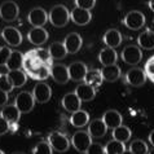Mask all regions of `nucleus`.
Segmentation results:
<instances>
[{"mask_svg": "<svg viewBox=\"0 0 154 154\" xmlns=\"http://www.w3.org/2000/svg\"><path fill=\"white\" fill-rule=\"evenodd\" d=\"M48 21L54 27H65L70 21V12L65 5L57 4L53 8H51L48 13Z\"/></svg>", "mask_w": 154, "mask_h": 154, "instance_id": "obj_1", "label": "nucleus"}, {"mask_svg": "<svg viewBox=\"0 0 154 154\" xmlns=\"http://www.w3.org/2000/svg\"><path fill=\"white\" fill-rule=\"evenodd\" d=\"M47 141L49 143V145L52 146V149L54 152H58V153H65L69 150L70 145H71V141L70 139L67 137L65 134L60 131H54V132H51L47 137Z\"/></svg>", "mask_w": 154, "mask_h": 154, "instance_id": "obj_2", "label": "nucleus"}, {"mask_svg": "<svg viewBox=\"0 0 154 154\" xmlns=\"http://www.w3.org/2000/svg\"><path fill=\"white\" fill-rule=\"evenodd\" d=\"M121 58H122L123 62L127 63V65L136 66L137 63L141 62L143 51H141V48L137 45H127L121 52Z\"/></svg>", "mask_w": 154, "mask_h": 154, "instance_id": "obj_3", "label": "nucleus"}, {"mask_svg": "<svg viewBox=\"0 0 154 154\" xmlns=\"http://www.w3.org/2000/svg\"><path fill=\"white\" fill-rule=\"evenodd\" d=\"M35 98H34L32 93H30L27 91H22L14 98V105L17 106V109L20 110L22 114H27L34 109L35 106Z\"/></svg>", "mask_w": 154, "mask_h": 154, "instance_id": "obj_4", "label": "nucleus"}, {"mask_svg": "<svg viewBox=\"0 0 154 154\" xmlns=\"http://www.w3.org/2000/svg\"><path fill=\"white\" fill-rule=\"evenodd\" d=\"M71 145L74 149L79 153H85L89 145L92 144V137L88 134V131H76L74 135L71 136Z\"/></svg>", "mask_w": 154, "mask_h": 154, "instance_id": "obj_5", "label": "nucleus"}, {"mask_svg": "<svg viewBox=\"0 0 154 154\" xmlns=\"http://www.w3.org/2000/svg\"><path fill=\"white\" fill-rule=\"evenodd\" d=\"M20 14V7L17 3L12 2V0H7V2L2 3L0 5V18L5 22H13L18 18Z\"/></svg>", "mask_w": 154, "mask_h": 154, "instance_id": "obj_6", "label": "nucleus"}, {"mask_svg": "<svg viewBox=\"0 0 154 154\" xmlns=\"http://www.w3.org/2000/svg\"><path fill=\"white\" fill-rule=\"evenodd\" d=\"M145 16L140 11H131L123 18V25L130 30H140L145 26Z\"/></svg>", "mask_w": 154, "mask_h": 154, "instance_id": "obj_7", "label": "nucleus"}, {"mask_svg": "<svg viewBox=\"0 0 154 154\" xmlns=\"http://www.w3.org/2000/svg\"><path fill=\"white\" fill-rule=\"evenodd\" d=\"M146 78L148 76L145 74V71L143 69H140V67H132L125 75L127 84L132 85V87H141V85H144L145 82H146Z\"/></svg>", "mask_w": 154, "mask_h": 154, "instance_id": "obj_8", "label": "nucleus"}, {"mask_svg": "<svg viewBox=\"0 0 154 154\" xmlns=\"http://www.w3.org/2000/svg\"><path fill=\"white\" fill-rule=\"evenodd\" d=\"M21 113L18 109H17V106L13 104V105H5L4 108L2 109V113H0V115L5 119L7 122H9L11 125V130L12 131H16L17 128V123H18L20 118H21Z\"/></svg>", "mask_w": 154, "mask_h": 154, "instance_id": "obj_9", "label": "nucleus"}, {"mask_svg": "<svg viewBox=\"0 0 154 154\" xmlns=\"http://www.w3.org/2000/svg\"><path fill=\"white\" fill-rule=\"evenodd\" d=\"M32 96L36 102L45 104V102H48L51 100V97H52V89H51V87L47 83L39 82L35 84V87L32 89Z\"/></svg>", "mask_w": 154, "mask_h": 154, "instance_id": "obj_10", "label": "nucleus"}, {"mask_svg": "<svg viewBox=\"0 0 154 154\" xmlns=\"http://www.w3.org/2000/svg\"><path fill=\"white\" fill-rule=\"evenodd\" d=\"M51 76L58 84H66L70 80L69 67L62 63H53L51 66Z\"/></svg>", "mask_w": 154, "mask_h": 154, "instance_id": "obj_11", "label": "nucleus"}, {"mask_svg": "<svg viewBox=\"0 0 154 154\" xmlns=\"http://www.w3.org/2000/svg\"><path fill=\"white\" fill-rule=\"evenodd\" d=\"M67 67H69L70 80H72V82H84V78L88 72V67L84 62L75 61L70 63Z\"/></svg>", "mask_w": 154, "mask_h": 154, "instance_id": "obj_12", "label": "nucleus"}, {"mask_svg": "<svg viewBox=\"0 0 154 154\" xmlns=\"http://www.w3.org/2000/svg\"><path fill=\"white\" fill-rule=\"evenodd\" d=\"M3 40L7 43L9 47H18L22 43V34L18 29L8 26L2 31Z\"/></svg>", "mask_w": 154, "mask_h": 154, "instance_id": "obj_13", "label": "nucleus"}, {"mask_svg": "<svg viewBox=\"0 0 154 154\" xmlns=\"http://www.w3.org/2000/svg\"><path fill=\"white\" fill-rule=\"evenodd\" d=\"M61 105L67 113L72 114V113L78 112V110H80V108H82V101H80V98L76 96L75 92H69L62 97Z\"/></svg>", "mask_w": 154, "mask_h": 154, "instance_id": "obj_14", "label": "nucleus"}, {"mask_svg": "<svg viewBox=\"0 0 154 154\" xmlns=\"http://www.w3.org/2000/svg\"><path fill=\"white\" fill-rule=\"evenodd\" d=\"M82 44H83V39L78 32H70L63 40V45H65L67 53L70 54L78 53L80 48H82Z\"/></svg>", "mask_w": 154, "mask_h": 154, "instance_id": "obj_15", "label": "nucleus"}, {"mask_svg": "<svg viewBox=\"0 0 154 154\" xmlns=\"http://www.w3.org/2000/svg\"><path fill=\"white\" fill-rule=\"evenodd\" d=\"M27 20L34 27H43L48 22V13L43 8H34L30 11Z\"/></svg>", "mask_w": 154, "mask_h": 154, "instance_id": "obj_16", "label": "nucleus"}, {"mask_svg": "<svg viewBox=\"0 0 154 154\" xmlns=\"http://www.w3.org/2000/svg\"><path fill=\"white\" fill-rule=\"evenodd\" d=\"M109 128L106 127L105 122L102 121V118H97V119H93L92 122L88 123V134L91 135L92 139H101L104 137L108 132Z\"/></svg>", "mask_w": 154, "mask_h": 154, "instance_id": "obj_17", "label": "nucleus"}, {"mask_svg": "<svg viewBox=\"0 0 154 154\" xmlns=\"http://www.w3.org/2000/svg\"><path fill=\"white\" fill-rule=\"evenodd\" d=\"M70 20L74 23L79 25V26H84V25H88L91 22L92 13H91V11L82 9V8L75 7L74 9L70 12Z\"/></svg>", "mask_w": 154, "mask_h": 154, "instance_id": "obj_18", "label": "nucleus"}, {"mask_svg": "<svg viewBox=\"0 0 154 154\" xmlns=\"http://www.w3.org/2000/svg\"><path fill=\"white\" fill-rule=\"evenodd\" d=\"M27 40L34 45H43L48 40V31L44 27H32L27 32Z\"/></svg>", "mask_w": 154, "mask_h": 154, "instance_id": "obj_19", "label": "nucleus"}, {"mask_svg": "<svg viewBox=\"0 0 154 154\" xmlns=\"http://www.w3.org/2000/svg\"><path fill=\"white\" fill-rule=\"evenodd\" d=\"M122 40H123L122 34L117 29L108 30L104 34V36H102V42L106 44V47H110V48H114V49L122 44Z\"/></svg>", "mask_w": 154, "mask_h": 154, "instance_id": "obj_20", "label": "nucleus"}, {"mask_svg": "<svg viewBox=\"0 0 154 154\" xmlns=\"http://www.w3.org/2000/svg\"><path fill=\"white\" fill-rule=\"evenodd\" d=\"M102 121L105 122V125L110 130H114V128H117L122 125L123 122V118L119 112L117 110H108V112H105L104 115H102Z\"/></svg>", "mask_w": 154, "mask_h": 154, "instance_id": "obj_21", "label": "nucleus"}, {"mask_svg": "<svg viewBox=\"0 0 154 154\" xmlns=\"http://www.w3.org/2000/svg\"><path fill=\"white\" fill-rule=\"evenodd\" d=\"M98 61H100L104 66L117 65V61H118V53L115 52V49H114V48L106 47V48L101 49V52L98 53Z\"/></svg>", "mask_w": 154, "mask_h": 154, "instance_id": "obj_22", "label": "nucleus"}, {"mask_svg": "<svg viewBox=\"0 0 154 154\" xmlns=\"http://www.w3.org/2000/svg\"><path fill=\"white\" fill-rule=\"evenodd\" d=\"M137 44L141 49L150 51L154 49V31L150 29H146L143 31L137 38Z\"/></svg>", "mask_w": 154, "mask_h": 154, "instance_id": "obj_23", "label": "nucleus"}, {"mask_svg": "<svg viewBox=\"0 0 154 154\" xmlns=\"http://www.w3.org/2000/svg\"><path fill=\"white\" fill-rule=\"evenodd\" d=\"M75 93H76V96L80 98L82 102L83 101H91L96 96V89L87 83H82L75 88Z\"/></svg>", "mask_w": 154, "mask_h": 154, "instance_id": "obj_24", "label": "nucleus"}, {"mask_svg": "<svg viewBox=\"0 0 154 154\" xmlns=\"http://www.w3.org/2000/svg\"><path fill=\"white\" fill-rule=\"evenodd\" d=\"M69 122H70L71 126H74L76 128H82V127L87 126L89 123V114L80 109V110H78V112L72 113L70 115Z\"/></svg>", "mask_w": 154, "mask_h": 154, "instance_id": "obj_25", "label": "nucleus"}, {"mask_svg": "<svg viewBox=\"0 0 154 154\" xmlns=\"http://www.w3.org/2000/svg\"><path fill=\"white\" fill-rule=\"evenodd\" d=\"M101 74H102V78L106 82H115L121 78L122 75V71H121V67L118 65H109V66H104L101 69Z\"/></svg>", "mask_w": 154, "mask_h": 154, "instance_id": "obj_26", "label": "nucleus"}, {"mask_svg": "<svg viewBox=\"0 0 154 154\" xmlns=\"http://www.w3.org/2000/svg\"><path fill=\"white\" fill-rule=\"evenodd\" d=\"M102 82H104V78H102V74H101V70H97V69H93V70H88L87 75L84 78V83H87L89 85H92L93 88L97 89L101 87Z\"/></svg>", "mask_w": 154, "mask_h": 154, "instance_id": "obj_27", "label": "nucleus"}, {"mask_svg": "<svg viewBox=\"0 0 154 154\" xmlns=\"http://www.w3.org/2000/svg\"><path fill=\"white\" fill-rule=\"evenodd\" d=\"M8 78L11 79L12 84L14 88H20L25 85V83L27 82V74L22 70H9L8 71Z\"/></svg>", "mask_w": 154, "mask_h": 154, "instance_id": "obj_28", "label": "nucleus"}, {"mask_svg": "<svg viewBox=\"0 0 154 154\" xmlns=\"http://www.w3.org/2000/svg\"><path fill=\"white\" fill-rule=\"evenodd\" d=\"M23 65V54L18 51H12L5 67L8 70H20Z\"/></svg>", "mask_w": 154, "mask_h": 154, "instance_id": "obj_29", "label": "nucleus"}, {"mask_svg": "<svg viewBox=\"0 0 154 154\" xmlns=\"http://www.w3.org/2000/svg\"><path fill=\"white\" fill-rule=\"evenodd\" d=\"M49 53L52 56L53 60H62L66 57L67 54V51L63 45V43L61 42H53L49 47Z\"/></svg>", "mask_w": 154, "mask_h": 154, "instance_id": "obj_30", "label": "nucleus"}, {"mask_svg": "<svg viewBox=\"0 0 154 154\" xmlns=\"http://www.w3.org/2000/svg\"><path fill=\"white\" fill-rule=\"evenodd\" d=\"M112 135H113V139L114 140H118V141H121V143H127V141L131 139L132 132H131V130L127 126L121 125L119 127L114 128Z\"/></svg>", "mask_w": 154, "mask_h": 154, "instance_id": "obj_31", "label": "nucleus"}, {"mask_svg": "<svg viewBox=\"0 0 154 154\" xmlns=\"http://www.w3.org/2000/svg\"><path fill=\"white\" fill-rule=\"evenodd\" d=\"M32 53L44 65H49L52 66L53 65V58L49 53V49H44V48H34L32 49Z\"/></svg>", "mask_w": 154, "mask_h": 154, "instance_id": "obj_32", "label": "nucleus"}, {"mask_svg": "<svg viewBox=\"0 0 154 154\" xmlns=\"http://www.w3.org/2000/svg\"><path fill=\"white\" fill-rule=\"evenodd\" d=\"M126 150L125 143H121L118 140H110L108 144L105 145V153L106 154H122Z\"/></svg>", "mask_w": 154, "mask_h": 154, "instance_id": "obj_33", "label": "nucleus"}, {"mask_svg": "<svg viewBox=\"0 0 154 154\" xmlns=\"http://www.w3.org/2000/svg\"><path fill=\"white\" fill-rule=\"evenodd\" d=\"M49 76H51V66L49 65H44V63H43L42 66H39L31 75H30V78L34 79V80L43 82V80L48 79Z\"/></svg>", "mask_w": 154, "mask_h": 154, "instance_id": "obj_34", "label": "nucleus"}, {"mask_svg": "<svg viewBox=\"0 0 154 154\" xmlns=\"http://www.w3.org/2000/svg\"><path fill=\"white\" fill-rule=\"evenodd\" d=\"M128 150H131L134 154H148L149 153V148H148V144L145 143L144 140H134L131 141L130 144V149Z\"/></svg>", "mask_w": 154, "mask_h": 154, "instance_id": "obj_35", "label": "nucleus"}, {"mask_svg": "<svg viewBox=\"0 0 154 154\" xmlns=\"http://www.w3.org/2000/svg\"><path fill=\"white\" fill-rule=\"evenodd\" d=\"M32 154H53V149L48 141H40L34 146Z\"/></svg>", "mask_w": 154, "mask_h": 154, "instance_id": "obj_36", "label": "nucleus"}, {"mask_svg": "<svg viewBox=\"0 0 154 154\" xmlns=\"http://www.w3.org/2000/svg\"><path fill=\"white\" fill-rule=\"evenodd\" d=\"M0 89L7 93L12 92L14 89L13 84H12L11 79L8 78V74H3V72H0Z\"/></svg>", "mask_w": 154, "mask_h": 154, "instance_id": "obj_37", "label": "nucleus"}, {"mask_svg": "<svg viewBox=\"0 0 154 154\" xmlns=\"http://www.w3.org/2000/svg\"><path fill=\"white\" fill-rule=\"evenodd\" d=\"M84 154H106L105 146H102V145L98 143H92Z\"/></svg>", "mask_w": 154, "mask_h": 154, "instance_id": "obj_38", "label": "nucleus"}, {"mask_svg": "<svg viewBox=\"0 0 154 154\" xmlns=\"http://www.w3.org/2000/svg\"><path fill=\"white\" fill-rule=\"evenodd\" d=\"M75 5L82 9L91 11L96 5V0H75Z\"/></svg>", "mask_w": 154, "mask_h": 154, "instance_id": "obj_39", "label": "nucleus"}, {"mask_svg": "<svg viewBox=\"0 0 154 154\" xmlns=\"http://www.w3.org/2000/svg\"><path fill=\"white\" fill-rule=\"evenodd\" d=\"M12 53V51L9 49V47H2L0 48V66H5Z\"/></svg>", "mask_w": 154, "mask_h": 154, "instance_id": "obj_40", "label": "nucleus"}, {"mask_svg": "<svg viewBox=\"0 0 154 154\" xmlns=\"http://www.w3.org/2000/svg\"><path fill=\"white\" fill-rule=\"evenodd\" d=\"M9 131H11V125H9V122H7L5 119H4L2 115H0V136L8 134Z\"/></svg>", "mask_w": 154, "mask_h": 154, "instance_id": "obj_41", "label": "nucleus"}, {"mask_svg": "<svg viewBox=\"0 0 154 154\" xmlns=\"http://www.w3.org/2000/svg\"><path fill=\"white\" fill-rule=\"evenodd\" d=\"M8 102V93L0 89V106H5Z\"/></svg>", "mask_w": 154, "mask_h": 154, "instance_id": "obj_42", "label": "nucleus"}, {"mask_svg": "<svg viewBox=\"0 0 154 154\" xmlns=\"http://www.w3.org/2000/svg\"><path fill=\"white\" fill-rule=\"evenodd\" d=\"M149 143H150V145H152V146L154 148V130L150 132V134H149Z\"/></svg>", "mask_w": 154, "mask_h": 154, "instance_id": "obj_43", "label": "nucleus"}, {"mask_svg": "<svg viewBox=\"0 0 154 154\" xmlns=\"http://www.w3.org/2000/svg\"><path fill=\"white\" fill-rule=\"evenodd\" d=\"M148 5H149V9H150L152 12H154V0H149Z\"/></svg>", "mask_w": 154, "mask_h": 154, "instance_id": "obj_44", "label": "nucleus"}, {"mask_svg": "<svg viewBox=\"0 0 154 154\" xmlns=\"http://www.w3.org/2000/svg\"><path fill=\"white\" fill-rule=\"evenodd\" d=\"M122 154H134V153H132L131 150H127V149H126V150H125V152H123Z\"/></svg>", "mask_w": 154, "mask_h": 154, "instance_id": "obj_45", "label": "nucleus"}, {"mask_svg": "<svg viewBox=\"0 0 154 154\" xmlns=\"http://www.w3.org/2000/svg\"><path fill=\"white\" fill-rule=\"evenodd\" d=\"M148 154H154V148H153V149H152V150H150V152H149Z\"/></svg>", "mask_w": 154, "mask_h": 154, "instance_id": "obj_46", "label": "nucleus"}, {"mask_svg": "<svg viewBox=\"0 0 154 154\" xmlns=\"http://www.w3.org/2000/svg\"><path fill=\"white\" fill-rule=\"evenodd\" d=\"M150 80H152V82L154 83V75H152V76H150Z\"/></svg>", "mask_w": 154, "mask_h": 154, "instance_id": "obj_47", "label": "nucleus"}, {"mask_svg": "<svg viewBox=\"0 0 154 154\" xmlns=\"http://www.w3.org/2000/svg\"><path fill=\"white\" fill-rule=\"evenodd\" d=\"M12 154H25V153H21V152H16V153H12Z\"/></svg>", "mask_w": 154, "mask_h": 154, "instance_id": "obj_48", "label": "nucleus"}, {"mask_svg": "<svg viewBox=\"0 0 154 154\" xmlns=\"http://www.w3.org/2000/svg\"><path fill=\"white\" fill-rule=\"evenodd\" d=\"M0 154H4V153H3V150H0Z\"/></svg>", "mask_w": 154, "mask_h": 154, "instance_id": "obj_49", "label": "nucleus"}]
</instances>
